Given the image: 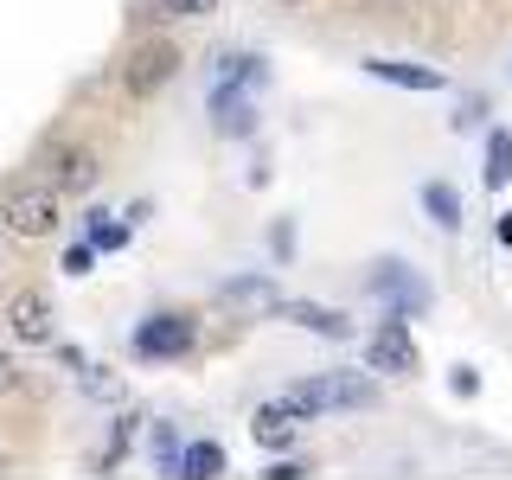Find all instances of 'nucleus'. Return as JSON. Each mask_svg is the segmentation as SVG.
<instances>
[{"instance_id": "nucleus-1", "label": "nucleus", "mask_w": 512, "mask_h": 480, "mask_svg": "<svg viewBox=\"0 0 512 480\" xmlns=\"http://www.w3.org/2000/svg\"><path fill=\"white\" fill-rule=\"evenodd\" d=\"M0 224L13 237H45L58 224V186H7L0 192Z\"/></svg>"}, {"instance_id": "nucleus-2", "label": "nucleus", "mask_w": 512, "mask_h": 480, "mask_svg": "<svg viewBox=\"0 0 512 480\" xmlns=\"http://www.w3.org/2000/svg\"><path fill=\"white\" fill-rule=\"evenodd\" d=\"M365 397H372L365 378H301V384L282 391V404L295 416H320V410H352V404H365Z\"/></svg>"}, {"instance_id": "nucleus-3", "label": "nucleus", "mask_w": 512, "mask_h": 480, "mask_svg": "<svg viewBox=\"0 0 512 480\" xmlns=\"http://www.w3.org/2000/svg\"><path fill=\"white\" fill-rule=\"evenodd\" d=\"M365 365H372V372H391V378H410V372H416V340H410L404 320H384V327L372 333Z\"/></svg>"}, {"instance_id": "nucleus-4", "label": "nucleus", "mask_w": 512, "mask_h": 480, "mask_svg": "<svg viewBox=\"0 0 512 480\" xmlns=\"http://www.w3.org/2000/svg\"><path fill=\"white\" fill-rule=\"evenodd\" d=\"M173 71H180V52H173L167 39H148L135 58H128V90H135V96H154Z\"/></svg>"}, {"instance_id": "nucleus-5", "label": "nucleus", "mask_w": 512, "mask_h": 480, "mask_svg": "<svg viewBox=\"0 0 512 480\" xmlns=\"http://www.w3.org/2000/svg\"><path fill=\"white\" fill-rule=\"evenodd\" d=\"M7 320H13V333H20L26 346H45V340H52V301H45L39 288H20V295L7 301Z\"/></svg>"}, {"instance_id": "nucleus-6", "label": "nucleus", "mask_w": 512, "mask_h": 480, "mask_svg": "<svg viewBox=\"0 0 512 480\" xmlns=\"http://www.w3.org/2000/svg\"><path fill=\"white\" fill-rule=\"evenodd\" d=\"M135 346H141V352H154V359H173V352H186V346H192V320H180V314H154L148 327L135 333Z\"/></svg>"}, {"instance_id": "nucleus-7", "label": "nucleus", "mask_w": 512, "mask_h": 480, "mask_svg": "<svg viewBox=\"0 0 512 480\" xmlns=\"http://www.w3.org/2000/svg\"><path fill=\"white\" fill-rule=\"evenodd\" d=\"M90 180H96V154L90 148H58L52 154V186L58 192H90Z\"/></svg>"}, {"instance_id": "nucleus-8", "label": "nucleus", "mask_w": 512, "mask_h": 480, "mask_svg": "<svg viewBox=\"0 0 512 480\" xmlns=\"http://www.w3.org/2000/svg\"><path fill=\"white\" fill-rule=\"evenodd\" d=\"M295 423H301V416L288 410V404H263V410L250 416V436L263 442V448H288V442H295Z\"/></svg>"}, {"instance_id": "nucleus-9", "label": "nucleus", "mask_w": 512, "mask_h": 480, "mask_svg": "<svg viewBox=\"0 0 512 480\" xmlns=\"http://www.w3.org/2000/svg\"><path fill=\"white\" fill-rule=\"evenodd\" d=\"M384 84H404V90H442V71H423V64H397V58H372L365 64Z\"/></svg>"}, {"instance_id": "nucleus-10", "label": "nucleus", "mask_w": 512, "mask_h": 480, "mask_svg": "<svg viewBox=\"0 0 512 480\" xmlns=\"http://www.w3.org/2000/svg\"><path fill=\"white\" fill-rule=\"evenodd\" d=\"M295 327H314V333H327V340H346V314H333V308H308V301H295V308H282Z\"/></svg>"}, {"instance_id": "nucleus-11", "label": "nucleus", "mask_w": 512, "mask_h": 480, "mask_svg": "<svg viewBox=\"0 0 512 480\" xmlns=\"http://www.w3.org/2000/svg\"><path fill=\"white\" fill-rule=\"evenodd\" d=\"M180 474H186V480H212V474H224V448H218V442H192L186 455H180Z\"/></svg>"}, {"instance_id": "nucleus-12", "label": "nucleus", "mask_w": 512, "mask_h": 480, "mask_svg": "<svg viewBox=\"0 0 512 480\" xmlns=\"http://www.w3.org/2000/svg\"><path fill=\"white\" fill-rule=\"evenodd\" d=\"M506 180H512V135H506V128H493V135H487V186L500 192Z\"/></svg>"}, {"instance_id": "nucleus-13", "label": "nucleus", "mask_w": 512, "mask_h": 480, "mask_svg": "<svg viewBox=\"0 0 512 480\" xmlns=\"http://www.w3.org/2000/svg\"><path fill=\"white\" fill-rule=\"evenodd\" d=\"M423 205L436 212V224H442V231H455V224H461V199H455L448 186H423Z\"/></svg>"}, {"instance_id": "nucleus-14", "label": "nucleus", "mask_w": 512, "mask_h": 480, "mask_svg": "<svg viewBox=\"0 0 512 480\" xmlns=\"http://www.w3.org/2000/svg\"><path fill=\"white\" fill-rule=\"evenodd\" d=\"M90 244H96V250H122L128 231H122V224H103V218H96V224H90Z\"/></svg>"}, {"instance_id": "nucleus-15", "label": "nucleus", "mask_w": 512, "mask_h": 480, "mask_svg": "<svg viewBox=\"0 0 512 480\" xmlns=\"http://www.w3.org/2000/svg\"><path fill=\"white\" fill-rule=\"evenodd\" d=\"M160 7H167V13H173V20H186V13H212V7H218V0H160Z\"/></svg>"}, {"instance_id": "nucleus-16", "label": "nucleus", "mask_w": 512, "mask_h": 480, "mask_svg": "<svg viewBox=\"0 0 512 480\" xmlns=\"http://www.w3.org/2000/svg\"><path fill=\"white\" fill-rule=\"evenodd\" d=\"M13 384H20V365H13V359H7V352H0V397H7V391H13Z\"/></svg>"}]
</instances>
